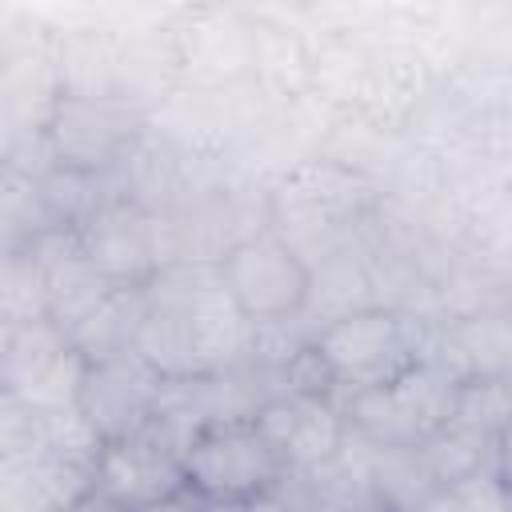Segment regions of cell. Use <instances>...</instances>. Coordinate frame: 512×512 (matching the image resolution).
<instances>
[{
  "label": "cell",
  "mask_w": 512,
  "mask_h": 512,
  "mask_svg": "<svg viewBox=\"0 0 512 512\" xmlns=\"http://www.w3.org/2000/svg\"><path fill=\"white\" fill-rule=\"evenodd\" d=\"M160 392H164V376L136 348H120L88 360L80 412L100 432V440H120L156 420Z\"/></svg>",
  "instance_id": "obj_5"
},
{
  "label": "cell",
  "mask_w": 512,
  "mask_h": 512,
  "mask_svg": "<svg viewBox=\"0 0 512 512\" xmlns=\"http://www.w3.org/2000/svg\"><path fill=\"white\" fill-rule=\"evenodd\" d=\"M80 248L96 264V272L108 284H116V288H128V284H140V280L152 276L148 228L128 208H100V212H92V220H88V228L80 236Z\"/></svg>",
  "instance_id": "obj_8"
},
{
  "label": "cell",
  "mask_w": 512,
  "mask_h": 512,
  "mask_svg": "<svg viewBox=\"0 0 512 512\" xmlns=\"http://www.w3.org/2000/svg\"><path fill=\"white\" fill-rule=\"evenodd\" d=\"M312 348L328 364L332 380L352 392L384 388L396 376H404L416 360H424L416 352L408 324L384 308H364V312L340 316L312 340Z\"/></svg>",
  "instance_id": "obj_3"
},
{
  "label": "cell",
  "mask_w": 512,
  "mask_h": 512,
  "mask_svg": "<svg viewBox=\"0 0 512 512\" xmlns=\"http://www.w3.org/2000/svg\"><path fill=\"white\" fill-rule=\"evenodd\" d=\"M188 488L204 500H236L280 488L288 472L256 416H224L200 424L184 444Z\"/></svg>",
  "instance_id": "obj_1"
},
{
  "label": "cell",
  "mask_w": 512,
  "mask_h": 512,
  "mask_svg": "<svg viewBox=\"0 0 512 512\" xmlns=\"http://www.w3.org/2000/svg\"><path fill=\"white\" fill-rule=\"evenodd\" d=\"M448 424L468 428L476 436L500 440V432L512 424V376L500 380H460Z\"/></svg>",
  "instance_id": "obj_10"
},
{
  "label": "cell",
  "mask_w": 512,
  "mask_h": 512,
  "mask_svg": "<svg viewBox=\"0 0 512 512\" xmlns=\"http://www.w3.org/2000/svg\"><path fill=\"white\" fill-rule=\"evenodd\" d=\"M136 512H208V500L200 492H180V496H168L160 504H148V508H136Z\"/></svg>",
  "instance_id": "obj_13"
},
{
  "label": "cell",
  "mask_w": 512,
  "mask_h": 512,
  "mask_svg": "<svg viewBox=\"0 0 512 512\" xmlns=\"http://www.w3.org/2000/svg\"><path fill=\"white\" fill-rule=\"evenodd\" d=\"M252 416L264 428V436L272 440V448L280 452L284 468H316V464L332 460L344 444V416L336 412V404L328 396L284 392V396L260 404Z\"/></svg>",
  "instance_id": "obj_6"
},
{
  "label": "cell",
  "mask_w": 512,
  "mask_h": 512,
  "mask_svg": "<svg viewBox=\"0 0 512 512\" xmlns=\"http://www.w3.org/2000/svg\"><path fill=\"white\" fill-rule=\"evenodd\" d=\"M440 364L456 380H500L512 376V316L480 312L448 328Z\"/></svg>",
  "instance_id": "obj_9"
},
{
  "label": "cell",
  "mask_w": 512,
  "mask_h": 512,
  "mask_svg": "<svg viewBox=\"0 0 512 512\" xmlns=\"http://www.w3.org/2000/svg\"><path fill=\"white\" fill-rule=\"evenodd\" d=\"M180 492H188L184 448L156 424L120 440H104L92 468V496L120 512H136Z\"/></svg>",
  "instance_id": "obj_4"
},
{
  "label": "cell",
  "mask_w": 512,
  "mask_h": 512,
  "mask_svg": "<svg viewBox=\"0 0 512 512\" xmlns=\"http://www.w3.org/2000/svg\"><path fill=\"white\" fill-rule=\"evenodd\" d=\"M504 492H508V512H512V480H504Z\"/></svg>",
  "instance_id": "obj_16"
},
{
  "label": "cell",
  "mask_w": 512,
  "mask_h": 512,
  "mask_svg": "<svg viewBox=\"0 0 512 512\" xmlns=\"http://www.w3.org/2000/svg\"><path fill=\"white\" fill-rule=\"evenodd\" d=\"M208 512H296L280 488L268 492H252V496H236V500H208Z\"/></svg>",
  "instance_id": "obj_12"
},
{
  "label": "cell",
  "mask_w": 512,
  "mask_h": 512,
  "mask_svg": "<svg viewBox=\"0 0 512 512\" xmlns=\"http://www.w3.org/2000/svg\"><path fill=\"white\" fill-rule=\"evenodd\" d=\"M132 136L128 108L112 100H60L48 124V140L64 172L104 168Z\"/></svg>",
  "instance_id": "obj_7"
},
{
  "label": "cell",
  "mask_w": 512,
  "mask_h": 512,
  "mask_svg": "<svg viewBox=\"0 0 512 512\" xmlns=\"http://www.w3.org/2000/svg\"><path fill=\"white\" fill-rule=\"evenodd\" d=\"M448 492H452L456 512H508V492H504V480L496 468L452 480Z\"/></svg>",
  "instance_id": "obj_11"
},
{
  "label": "cell",
  "mask_w": 512,
  "mask_h": 512,
  "mask_svg": "<svg viewBox=\"0 0 512 512\" xmlns=\"http://www.w3.org/2000/svg\"><path fill=\"white\" fill-rule=\"evenodd\" d=\"M496 472H500V480H512V424L496 440Z\"/></svg>",
  "instance_id": "obj_14"
},
{
  "label": "cell",
  "mask_w": 512,
  "mask_h": 512,
  "mask_svg": "<svg viewBox=\"0 0 512 512\" xmlns=\"http://www.w3.org/2000/svg\"><path fill=\"white\" fill-rule=\"evenodd\" d=\"M228 296L252 328L284 324L304 312L312 296V272L280 236H248L232 244L216 264Z\"/></svg>",
  "instance_id": "obj_2"
},
{
  "label": "cell",
  "mask_w": 512,
  "mask_h": 512,
  "mask_svg": "<svg viewBox=\"0 0 512 512\" xmlns=\"http://www.w3.org/2000/svg\"><path fill=\"white\" fill-rule=\"evenodd\" d=\"M72 512H120V508H112V504H104L100 496H88V500H80Z\"/></svg>",
  "instance_id": "obj_15"
}]
</instances>
